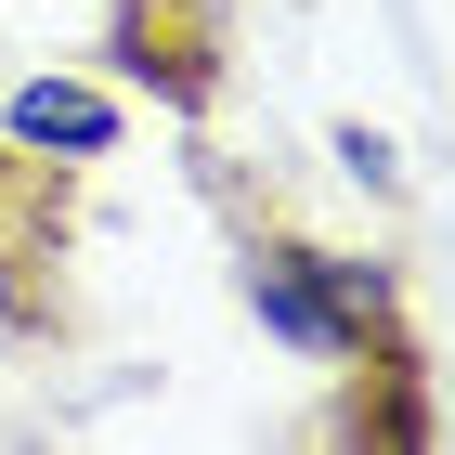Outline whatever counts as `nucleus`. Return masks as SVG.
Returning a JSON list of instances; mask_svg holds the SVG:
<instances>
[{
  "label": "nucleus",
  "mask_w": 455,
  "mask_h": 455,
  "mask_svg": "<svg viewBox=\"0 0 455 455\" xmlns=\"http://www.w3.org/2000/svg\"><path fill=\"white\" fill-rule=\"evenodd\" d=\"M13 131H27V143H66V156H105V143H117V105H105V92L39 78V92H13Z\"/></svg>",
  "instance_id": "obj_1"
},
{
  "label": "nucleus",
  "mask_w": 455,
  "mask_h": 455,
  "mask_svg": "<svg viewBox=\"0 0 455 455\" xmlns=\"http://www.w3.org/2000/svg\"><path fill=\"white\" fill-rule=\"evenodd\" d=\"M260 313H274L299 351H339V339H351V313L313 286V260H260Z\"/></svg>",
  "instance_id": "obj_2"
}]
</instances>
